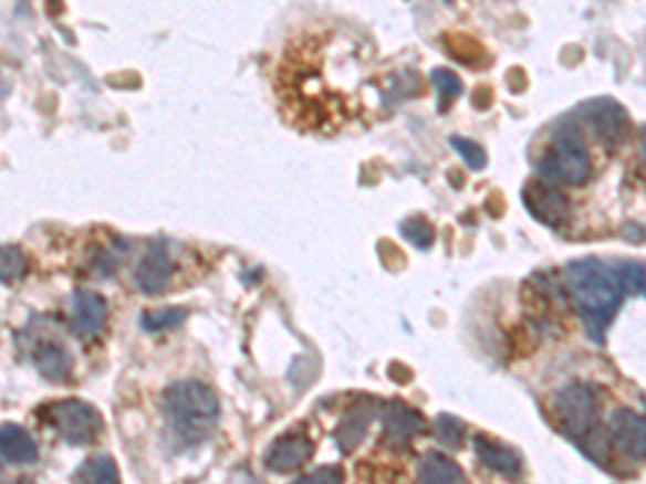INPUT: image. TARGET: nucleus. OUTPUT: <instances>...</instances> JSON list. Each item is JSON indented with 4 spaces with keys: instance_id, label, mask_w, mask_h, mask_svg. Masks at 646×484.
I'll return each instance as SVG.
<instances>
[{
    "instance_id": "9",
    "label": "nucleus",
    "mask_w": 646,
    "mask_h": 484,
    "mask_svg": "<svg viewBox=\"0 0 646 484\" xmlns=\"http://www.w3.org/2000/svg\"><path fill=\"white\" fill-rule=\"evenodd\" d=\"M315 452V444L304 433H284L270 445L265 456V467L277 474L300 470Z\"/></svg>"
},
{
    "instance_id": "22",
    "label": "nucleus",
    "mask_w": 646,
    "mask_h": 484,
    "mask_svg": "<svg viewBox=\"0 0 646 484\" xmlns=\"http://www.w3.org/2000/svg\"><path fill=\"white\" fill-rule=\"evenodd\" d=\"M188 311L186 308H162V311H147L140 317V325L147 332H166L186 322Z\"/></svg>"
},
{
    "instance_id": "5",
    "label": "nucleus",
    "mask_w": 646,
    "mask_h": 484,
    "mask_svg": "<svg viewBox=\"0 0 646 484\" xmlns=\"http://www.w3.org/2000/svg\"><path fill=\"white\" fill-rule=\"evenodd\" d=\"M40 415L70 445L93 444L104 431L102 413L81 399H63L43 404Z\"/></svg>"
},
{
    "instance_id": "14",
    "label": "nucleus",
    "mask_w": 646,
    "mask_h": 484,
    "mask_svg": "<svg viewBox=\"0 0 646 484\" xmlns=\"http://www.w3.org/2000/svg\"><path fill=\"white\" fill-rule=\"evenodd\" d=\"M475 450L479 461L483 463L487 470H491L493 474L507 476V478H515L522 472V459L515 450L507 448V445L498 444L485 435H477L475 438Z\"/></svg>"
},
{
    "instance_id": "7",
    "label": "nucleus",
    "mask_w": 646,
    "mask_h": 484,
    "mask_svg": "<svg viewBox=\"0 0 646 484\" xmlns=\"http://www.w3.org/2000/svg\"><path fill=\"white\" fill-rule=\"evenodd\" d=\"M522 199L530 215L545 227L559 229L569 218V201L563 192L552 188V183L530 181L524 188Z\"/></svg>"
},
{
    "instance_id": "6",
    "label": "nucleus",
    "mask_w": 646,
    "mask_h": 484,
    "mask_svg": "<svg viewBox=\"0 0 646 484\" xmlns=\"http://www.w3.org/2000/svg\"><path fill=\"white\" fill-rule=\"evenodd\" d=\"M609 444L634 463L645 461V418L632 409H616L609 420Z\"/></svg>"
},
{
    "instance_id": "12",
    "label": "nucleus",
    "mask_w": 646,
    "mask_h": 484,
    "mask_svg": "<svg viewBox=\"0 0 646 484\" xmlns=\"http://www.w3.org/2000/svg\"><path fill=\"white\" fill-rule=\"evenodd\" d=\"M170 274H173V261H170L168 250L164 245H154L138 263L134 276L143 293L156 295L168 286Z\"/></svg>"
},
{
    "instance_id": "13",
    "label": "nucleus",
    "mask_w": 646,
    "mask_h": 484,
    "mask_svg": "<svg viewBox=\"0 0 646 484\" xmlns=\"http://www.w3.org/2000/svg\"><path fill=\"white\" fill-rule=\"evenodd\" d=\"M375 413H377V404L364 401V403L356 404L341 420V424L334 429V440H336V444H338L343 454H350L352 450H356L358 444L363 442L366 429L373 422Z\"/></svg>"
},
{
    "instance_id": "25",
    "label": "nucleus",
    "mask_w": 646,
    "mask_h": 484,
    "mask_svg": "<svg viewBox=\"0 0 646 484\" xmlns=\"http://www.w3.org/2000/svg\"><path fill=\"white\" fill-rule=\"evenodd\" d=\"M345 483V472L338 465H323L315 472L302 476L295 484H343Z\"/></svg>"
},
{
    "instance_id": "20",
    "label": "nucleus",
    "mask_w": 646,
    "mask_h": 484,
    "mask_svg": "<svg viewBox=\"0 0 646 484\" xmlns=\"http://www.w3.org/2000/svg\"><path fill=\"white\" fill-rule=\"evenodd\" d=\"M431 84L438 91V106H440L438 111L440 113H446L450 108V104L463 93V84L459 81V76L448 72V70H442V67L431 72Z\"/></svg>"
},
{
    "instance_id": "23",
    "label": "nucleus",
    "mask_w": 646,
    "mask_h": 484,
    "mask_svg": "<svg viewBox=\"0 0 646 484\" xmlns=\"http://www.w3.org/2000/svg\"><path fill=\"white\" fill-rule=\"evenodd\" d=\"M436 435L448 448H459V445L463 444V438H466V424L455 415L442 413L436 420Z\"/></svg>"
},
{
    "instance_id": "3",
    "label": "nucleus",
    "mask_w": 646,
    "mask_h": 484,
    "mask_svg": "<svg viewBox=\"0 0 646 484\" xmlns=\"http://www.w3.org/2000/svg\"><path fill=\"white\" fill-rule=\"evenodd\" d=\"M162 403L175 429L188 440L195 435L205 438L220 418L216 392L201 381H177L168 386Z\"/></svg>"
},
{
    "instance_id": "26",
    "label": "nucleus",
    "mask_w": 646,
    "mask_h": 484,
    "mask_svg": "<svg viewBox=\"0 0 646 484\" xmlns=\"http://www.w3.org/2000/svg\"><path fill=\"white\" fill-rule=\"evenodd\" d=\"M0 472H2V470H0Z\"/></svg>"
},
{
    "instance_id": "1",
    "label": "nucleus",
    "mask_w": 646,
    "mask_h": 484,
    "mask_svg": "<svg viewBox=\"0 0 646 484\" xmlns=\"http://www.w3.org/2000/svg\"><path fill=\"white\" fill-rule=\"evenodd\" d=\"M566 286L586 334L595 343H604L623 302L645 295V265L636 261H573L566 265Z\"/></svg>"
},
{
    "instance_id": "2",
    "label": "nucleus",
    "mask_w": 646,
    "mask_h": 484,
    "mask_svg": "<svg viewBox=\"0 0 646 484\" xmlns=\"http://www.w3.org/2000/svg\"><path fill=\"white\" fill-rule=\"evenodd\" d=\"M554 418L566 438L593 463L600 467H609V433L602 429L600 399L591 386L571 383L563 388L554 399Z\"/></svg>"
},
{
    "instance_id": "10",
    "label": "nucleus",
    "mask_w": 646,
    "mask_h": 484,
    "mask_svg": "<svg viewBox=\"0 0 646 484\" xmlns=\"http://www.w3.org/2000/svg\"><path fill=\"white\" fill-rule=\"evenodd\" d=\"M108 319V304L93 291H79L72 299V327L81 338H95Z\"/></svg>"
},
{
    "instance_id": "24",
    "label": "nucleus",
    "mask_w": 646,
    "mask_h": 484,
    "mask_svg": "<svg viewBox=\"0 0 646 484\" xmlns=\"http://www.w3.org/2000/svg\"><path fill=\"white\" fill-rule=\"evenodd\" d=\"M450 145H452L455 151H459V156L468 164L470 170H481V168H485L487 154H485V149L479 143L468 140V138H461V136H450Z\"/></svg>"
},
{
    "instance_id": "21",
    "label": "nucleus",
    "mask_w": 646,
    "mask_h": 484,
    "mask_svg": "<svg viewBox=\"0 0 646 484\" xmlns=\"http://www.w3.org/2000/svg\"><path fill=\"white\" fill-rule=\"evenodd\" d=\"M402 235L407 242L414 243L420 250H427L429 245H434V240H436L434 224L425 215H411V218L404 220Z\"/></svg>"
},
{
    "instance_id": "18",
    "label": "nucleus",
    "mask_w": 646,
    "mask_h": 484,
    "mask_svg": "<svg viewBox=\"0 0 646 484\" xmlns=\"http://www.w3.org/2000/svg\"><path fill=\"white\" fill-rule=\"evenodd\" d=\"M72 484H122L119 467L111 456H93L76 470Z\"/></svg>"
},
{
    "instance_id": "15",
    "label": "nucleus",
    "mask_w": 646,
    "mask_h": 484,
    "mask_svg": "<svg viewBox=\"0 0 646 484\" xmlns=\"http://www.w3.org/2000/svg\"><path fill=\"white\" fill-rule=\"evenodd\" d=\"M0 456L9 463L31 465L38 461L40 452L29 431H24L18 424H2L0 427Z\"/></svg>"
},
{
    "instance_id": "8",
    "label": "nucleus",
    "mask_w": 646,
    "mask_h": 484,
    "mask_svg": "<svg viewBox=\"0 0 646 484\" xmlns=\"http://www.w3.org/2000/svg\"><path fill=\"white\" fill-rule=\"evenodd\" d=\"M425 431V418L402 403V401H390L384 404V442L390 448H407L409 442Z\"/></svg>"
},
{
    "instance_id": "4",
    "label": "nucleus",
    "mask_w": 646,
    "mask_h": 484,
    "mask_svg": "<svg viewBox=\"0 0 646 484\" xmlns=\"http://www.w3.org/2000/svg\"><path fill=\"white\" fill-rule=\"evenodd\" d=\"M545 183L582 186L591 177V156L582 131L573 122L559 123L552 131L550 149L536 161Z\"/></svg>"
},
{
    "instance_id": "16",
    "label": "nucleus",
    "mask_w": 646,
    "mask_h": 484,
    "mask_svg": "<svg viewBox=\"0 0 646 484\" xmlns=\"http://www.w3.org/2000/svg\"><path fill=\"white\" fill-rule=\"evenodd\" d=\"M418 484H468V481L452 459L440 452H431L420 463Z\"/></svg>"
},
{
    "instance_id": "17",
    "label": "nucleus",
    "mask_w": 646,
    "mask_h": 484,
    "mask_svg": "<svg viewBox=\"0 0 646 484\" xmlns=\"http://www.w3.org/2000/svg\"><path fill=\"white\" fill-rule=\"evenodd\" d=\"M33 362L41 377L50 381H63L72 370V356L63 345L56 343H41L33 354Z\"/></svg>"
},
{
    "instance_id": "19",
    "label": "nucleus",
    "mask_w": 646,
    "mask_h": 484,
    "mask_svg": "<svg viewBox=\"0 0 646 484\" xmlns=\"http://www.w3.org/2000/svg\"><path fill=\"white\" fill-rule=\"evenodd\" d=\"M29 259L18 245H0V283L11 284L24 278Z\"/></svg>"
},
{
    "instance_id": "11",
    "label": "nucleus",
    "mask_w": 646,
    "mask_h": 484,
    "mask_svg": "<svg viewBox=\"0 0 646 484\" xmlns=\"http://www.w3.org/2000/svg\"><path fill=\"white\" fill-rule=\"evenodd\" d=\"M584 113V119L593 134L600 138V143H616L623 138V131L627 127V117L623 108L612 99H597L580 108Z\"/></svg>"
}]
</instances>
